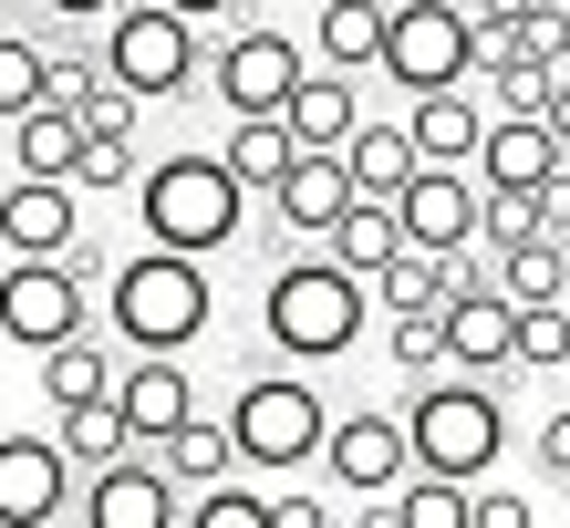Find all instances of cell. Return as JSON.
I'll return each mask as SVG.
<instances>
[{
	"label": "cell",
	"instance_id": "6da1fadb",
	"mask_svg": "<svg viewBox=\"0 0 570 528\" xmlns=\"http://www.w3.org/2000/svg\"><path fill=\"white\" fill-rule=\"evenodd\" d=\"M363 321H374V280L353 270V259H281L271 290H259V342L281 362H343L363 342Z\"/></svg>",
	"mask_w": 570,
	"mask_h": 528
},
{
	"label": "cell",
	"instance_id": "7a4b0ae2",
	"mask_svg": "<svg viewBox=\"0 0 570 528\" xmlns=\"http://www.w3.org/2000/svg\"><path fill=\"white\" fill-rule=\"evenodd\" d=\"M105 321L125 352H187L197 332L218 321V280L197 249H136L125 270H105Z\"/></svg>",
	"mask_w": 570,
	"mask_h": 528
},
{
	"label": "cell",
	"instance_id": "3957f363",
	"mask_svg": "<svg viewBox=\"0 0 570 528\" xmlns=\"http://www.w3.org/2000/svg\"><path fill=\"white\" fill-rule=\"evenodd\" d=\"M136 218H146V239H156V249H197V259H218V249L249 228V187H239V167H228V156L177 146V156H156V167L136 177Z\"/></svg>",
	"mask_w": 570,
	"mask_h": 528
},
{
	"label": "cell",
	"instance_id": "277c9868",
	"mask_svg": "<svg viewBox=\"0 0 570 528\" xmlns=\"http://www.w3.org/2000/svg\"><path fill=\"white\" fill-rule=\"evenodd\" d=\"M228 436H239L249 477H291V467H312V456L332 446V405H322V383L301 373V362L239 373V393H228Z\"/></svg>",
	"mask_w": 570,
	"mask_h": 528
},
{
	"label": "cell",
	"instance_id": "5b68a950",
	"mask_svg": "<svg viewBox=\"0 0 570 528\" xmlns=\"http://www.w3.org/2000/svg\"><path fill=\"white\" fill-rule=\"evenodd\" d=\"M405 425H415V467H435V477H498V446H509V405H498V383L488 373H425L415 383V405H405Z\"/></svg>",
	"mask_w": 570,
	"mask_h": 528
},
{
	"label": "cell",
	"instance_id": "8992f818",
	"mask_svg": "<svg viewBox=\"0 0 570 528\" xmlns=\"http://www.w3.org/2000/svg\"><path fill=\"white\" fill-rule=\"evenodd\" d=\"M478 62H488V52H478V11H466V0H394L374 73L405 93V104H415V93H435V83H466Z\"/></svg>",
	"mask_w": 570,
	"mask_h": 528
},
{
	"label": "cell",
	"instance_id": "52a82bcc",
	"mask_svg": "<svg viewBox=\"0 0 570 528\" xmlns=\"http://www.w3.org/2000/svg\"><path fill=\"white\" fill-rule=\"evenodd\" d=\"M105 73L136 83L146 104H177V93L197 83V21L177 11V0H136V11L105 21Z\"/></svg>",
	"mask_w": 570,
	"mask_h": 528
},
{
	"label": "cell",
	"instance_id": "ba28073f",
	"mask_svg": "<svg viewBox=\"0 0 570 528\" xmlns=\"http://www.w3.org/2000/svg\"><path fill=\"white\" fill-rule=\"evenodd\" d=\"M105 280L94 249H62V259H11L0 270V342L21 352H52L62 332H83V290Z\"/></svg>",
	"mask_w": 570,
	"mask_h": 528
},
{
	"label": "cell",
	"instance_id": "9c48e42d",
	"mask_svg": "<svg viewBox=\"0 0 570 528\" xmlns=\"http://www.w3.org/2000/svg\"><path fill=\"white\" fill-rule=\"evenodd\" d=\"M187 498H197V487L166 467L156 446H136V456H115V467L83 477V528H177Z\"/></svg>",
	"mask_w": 570,
	"mask_h": 528
},
{
	"label": "cell",
	"instance_id": "30bf717a",
	"mask_svg": "<svg viewBox=\"0 0 570 528\" xmlns=\"http://www.w3.org/2000/svg\"><path fill=\"white\" fill-rule=\"evenodd\" d=\"M301 73H312V62H301V42H291V31H271V21L228 31L218 62H208V83H218V104H228V114H281Z\"/></svg>",
	"mask_w": 570,
	"mask_h": 528
},
{
	"label": "cell",
	"instance_id": "8fae6325",
	"mask_svg": "<svg viewBox=\"0 0 570 528\" xmlns=\"http://www.w3.org/2000/svg\"><path fill=\"white\" fill-rule=\"evenodd\" d=\"M322 467H332V487H343V498H384V487L415 467V425L384 415V405H353V415H332Z\"/></svg>",
	"mask_w": 570,
	"mask_h": 528
},
{
	"label": "cell",
	"instance_id": "7c38bea8",
	"mask_svg": "<svg viewBox=\"0 0 570 528\" xmlns=\"http://www.w3.org/2000/svg\"><path fill=\"white\" fill-rule=\"evenodd\" d=\"M73 456H62V436H11L0 425V528H52L62 508H73Z\"/></svg>",
	"mask_w": 570,
	"mask_h": 528
},
{
	"label": "cell",
	"instance_id": "4fadbf2b",
	"mask_svg": "<svg viewBox=\"0 0 570 528\" xmlns=\"http://www.w3.org/2000/svg\"><path fill=\"white\" fill-rule=\"evenodd\" d=\"M446 352L456 373H519V301L498 290V259H478L466 290L446 301Z\"/></svg>",
	"mask_w": 570,
	"mask_h": 528
},
{
	"label": "cell",
	"instance_id": "5bb4252c",
	"mask_svg": "<svg viewBox=\"0 0 570 528\" xmlns=\"http://www.w3.org/2000/svg\"><path fill=\"white\" fill-rule=\"evenodd\" d=\"M0 249H11V259L83 249V187L73 177H11V187H0Z\"/></svg>",
	"mask_w": 570,
	"mask_h": 528
},
{
	"label": "cell",
	"instance_id": "9a60e30c",
	"mask_svg": "<svg viewBox=\"0 0 570 528\" xmlns=\"http://www.w3.org/2000/svg\"><path fill=\"white\" fill-rule=\"evenodd\" d=\"M394 208H405V239L415 249H478V218H488V187L466 167H415L394 187Z\"/></svg>",
	"mask_w": 570,
	"mask_h": 528
},
{
	"label": "cell",
	"instance_id": "2e32d148",
	"mask_svg": "<svg viewBox=\"0 0 570 528\" xmlns=\"http://www.w3.org/2000/svg\"><path fill=\"white\" fill-rule=\"evenodd\" d=\"M353 167H343V146H301L291 156V177L271 187V218H281V239H332V218L353 208Z\"/></svg>",
	"mask_w": 570,
	"mask_h": 528
},
{
	"label": "cell",
	"instance_id": "e0dca14e",
	"mask_svg": "<svg viewBox=\"0 0 570 528\" xmlns=\"http://www.w3.org/2000/svg\"><path fill=\"white\" fill-rule=\"evenodd\" d=\"M570 177V146L550 114H488V146H478V187H560Z\"/></svg>",
	"mask_w": 570,
	"mask_h": 528
},
{
	"label": "cell",
	"instance_id": "ac0fdd59",
	"mask_svg": "<svg viewBox=\"0 0 570 528\" xmlns=\"http://www.w3.org/2000/svg\"><path fill=\"white\" fill-rule=\"evenodd\" d=\"M115 405H125V425H136V446H156V436H177V425L197 415V383H187L177 352H136L115 373Z\"/></svg>",
	"mask_w": 570,
	"mask_h": 528
},
{
	"label": "cell",
	"instance_id": "d6986e66",
	"mask_svg": "<svg viewBox=\"0 0 570 528\" xmlns=\"http://www.w3.org/2000/svg\"><path fill=\"white\" fill-rule=\"evenodd\" d=\"M415 156L425 167H478V146H488V104L466 83H435V93H415Z\"/></svg>",
	"mask_w": 570,
	"mask_h": 528
},
{
	"label": "cell",
	"instance_id": "ffe728a7",
	"mask_svg": "<svg viewBox=\"0 0 570 528\" xmlns=\"http://www.w3.org/2000/svg\"><path fill=\"white\" fill-rule=\"evenodd\" d=\"M291 136L301 146H353V124H363V93H353V73H343V62H312V73H301L291 83Z\"/></svg>",
	"mask_w": 570,
	"mask_h": 528
},
{
	"label": "cell",
	"instance_id": "44dd1931",
	"mask_svg": "<svg viewBox=\"0 0 570 528\" xmlns=\"http://www.w3.org/2000/svg\"><path fill=\"white\" fill-rule=\"evenodd\" d=\"M83 136H94L83 104H62V93H52V104L11 114V167H21V177H73V167H83Z\"/></svg>",
	"mask_w": 570,
	"mask_h": 528
},
{
	"label": "cell",
	"instance_id": "7402d4cb",
	"mask_svg": "<svg viewBox=\"0 0 570 528\" xmlns=\"http://www.w3.org/2000/svg\"><path fill=\"white\" fill-rule=\"evenodd\" d=\"M343 167H353L363 197H394V187L425 167V156H415V124H405V114H363V124H353V146H343Z\"/></svg>",
	"mask_w": 570,
	"mask_h": 528
},
{
	"label": "cell",
	"instance_id": "603a6c76",
	"mask_svg": "<svg viewBox=\"0 0 570 528\" xmlns=\"http://www.w3.org/2000/svg\"><path fill=\"white\" fill-rule=\"evenodd\" d=\"M384 21H394V0H322L312 11V52L363 73V62H384Z\"/></svg>",
	"mask_w": 570,
	"mask_h": 528
},
{
	"label": "cell",
	"instance_id": "cb8c5ba5",
	"mask_svg": "<svg viewBox=\"0 0 570 528\" xmlns=\"http://www.w3.org/2000/svg\"><path fill=\"white\" fill-rule=\"evenodd\" d=\"M228 167H239V187L249 197H271L281 177H291V156H301V136H291V114H228Z\"/></svg>",
	"mask_w": 570,
	"mask_h": 528
},
{
	"label": "cell",
	"instance_id": "d4e9b609",
	"mask_svg": "<svg viewBox=\"0 0 570 528\" xmlns=\"http://www.w3.org/2000/svg\"><path fill=\"white\" fill-rule=\"evenodd\" d=\"M52 436H62V456H73L83 477L115 467V456H136V425H125L115 393H94V405H52Z\"/></svg>",
	"mask_w": 570,
	"mask_h": 528
},
{
	"label": "cell",
	"instance_id": "484cf974",
	"mask_svg": "<svg viewBox=\"0 0 570 528\" xmlns=\"http://www.w3.org/2000/svg\"><path fill=\"white\" fill-rule=\"evenodd\" d=\"M332 259H353L363 280H374L384 259H405V208H394V197H353V208L332 218Z\"/></svg>",
	"mask_w": 570,
	"mask_h": 528
},
{
	"label": "cell",
	"instance_id": "4316f807",
	"mask_svg": "<svg viewBox=\"0 0 570 528\" xmlns=\"http://www.w3.org/2000/svg\"><path fill=\"white\" fill-rule=\"evenodd\" d=\"M31 362H42V393H52V405H94V393H115V373H125L94 332H62L52 352H31Z\"/></svg>",
	"mask_w": 570,
	"mask_h": 528
},
{
	"label": "cell",
	"instance_id": "83f0119b",
	"mask_svg": "<svg viewBox=\"0 0 570 528\" xmlns=\"http://www.w3.org/2000/svg\"><path fill=\"white\" fill-rule=\"evenodd\" d=\"M466 498H478V487H466V477L405 467V477L384 487V518H394V528H466Z\"/></svg>",
	"mask_w": 570,
	"mask_h": 528
},
{
	"label": "cell",
	"instance_id": "f1b7e54d",
	"mask_svg": "<svg viewBox=\"0 0 570 528\" xmlns=\"http://www.w3.org/2000/svg\"><path fill=\"white\" fill-rule=\"evenodd\" d=\"M156 456L177 467L187 487H218V477H239V436H228V415H187L177 436H156Z\"/></svg>",
	"mask_w": 570,
	"mask_h": 528
},
{
	"label": "cell",
	"instance_id": "f546056e",
	"mask_svg": "<svg viewBox=\"0 0 570 528\" xmlns=\"http://www.w3.org/2000/svg\"><path fill=\"white\" fill-rule=\"evenodd\" d=\"M488 259H498V290H509V301H570L560 228H550V239H519V249H488Z\"/></svg>",
	"mask_w": 570,
	"mask_h": 528
},
{
	"label": "cell",
	"instance_id": "4dcf8cb0",
	"mask_svg": "<svg viewBox=\"0 0 570 528\" xmlns=\"http://www.w3.org/2000/svg\"><path fill=\"white\" fill-rule=\"evenodd\" d=\"M384 352H394V373L425 383V373H446V311H384Z\"/></svg>",
	"mask_w": 570,
	"mask_h": 528
},
{
	"label": "cell",
	"instance_id": "1f68e13d",
	"mask_svg": "<svg viewBox=\"0 0 570 528\" xmlns=\"http://www.w3.org/2000/svg\"><path fill=\"white\" fill-rule=\"evenodd\" d=\"M31 104H52V52L31 31H0V124L31 114Z\"/></svg>",
	"mask_w": 570,
	"mask_h": 528
},
{
	"label": "cell",
	"instance_id": "d6a6232c",
	"mask_svg": "<svg viewBox=\"0 0 570 528\" xmlns=\"http://www.w3.org/2000/svg\"><path fill=\"white\" fill-rule=\"evenodd\" d=\"M570 362V301H519V373H560Z\"/></svg>",
	"mask_w": 570,
	"mask_h": 528
},
{
	"label": "cell",
	"instance_id": "836d02e7",
	"mask_svg": "<svg viewBox=\"0 0 570 528\" xmlns=\"http://www.w3.org/2000/svg\"><path fill=\"white\" fill-rule=\"evenodd\" d=\"M488 83H498V104H488V114H550L560 62H540V52H509V62H488Z\"/></svg>",
	"mask_w": 570,
	"mask_h": 528
},
{
	"label": "cell",
	"instance_id": "e575fe53",
	"mask_svg": "<svg viewBox=\"0 0 570 528\" xmlns=\"http://www.w3.org/2000/svg\"><path fill=\"white\" fill-rule=\"evenodd\" d=\"M187 518L197 528H271V498H259L249 477H218V487H197V498H187Z\"/></svg>",
	"mask_w": 570,
	"mask_h": 528
},
{
	"label": "cell",
	"instance_id": "d590c367",
	"mask_svg": "<svg viewBox=\"0 0 570 528\" xmlns=\"http://www.w3.org/2000/svg\"><path fill=\"white\" fill-rule=\"evenodd\" d=\"M136 177H146L136 136H83V167H73V187H83V197H115V187H136Z\"/></svg>",
	"mask_w": 570,
	"mask_h": 528
},
{
	"label": "cell",
	"instance_id": "8d00e7d4",
	"mask_svg": "<svg viewBox=\"0 0 570 528\" xmlns=\"http://www.w3.org/2000/svg\"><path fill=\"white\" fill-rule=\"evenodd\" d=\"M136 114H146V93H136V83H115V73L83 93V124H94V136H136Z\"/></svg>",
	"mask_w": 570,
	"mask_h": 528
},
{
	"label": "cell",
	"instance_id": "74e56055",
	"mask_svg": "<svg viewBox=\"0 0 570 528\" xmlns=\"http://www.w3.org/2000/svg\"><path fill=\"white\" fill-rule=\"evenodd\" d=\"M271 528H332V498H312V487H281V498H271Z\"/></svg>",
	"mask_w": 570,
	"mask_h": 528
},
{
	"label": "cell",
	"instance_id": "f35d334b",
	"mask_svg": "<svg viewBox=\"0 0 570 528\" xmlns=\"http://www.w3.org/2000/svg\"><path fill=\"white\" fill-rule=\"evenodd\" d=\"M529 456H540V467H550V477L570 487V405H560V415L540 425V446H529Z\"/></svg>",
	"mask_w": 570,
	"mask_h": 528
},
{
	"label": "cell",
	"instance_id": "ab89813d",
	"mask_svg": "<svg viewBox=\"0 0 570 528\" xmlns=\"http://www.w3.org/2000/svg\"><path fill=\"white\" fill-rule=\"evenodd\" d=\"M42 11H52V21H115L125 0H42Z\"/></svg>",
	"mask_w": 570,
	"mask_h": 528
},
{
	"label": "cell",
	"instance_id": "60d3db41",
	"mask_svg": "<svg viewBox=\"0 0 570 528\" xmlns=\"http://www.w3.org/2000/svg\"><path fill=\"white\" fill-rule=\"evenodd\" d=\"M478 21H519V11H540V0H466Z\"/></svg>",
	"mask_w": 570,
	"mask_h": 528
},
{
	"label": "cell",
	"instance_id": "b9f144b4",
	"mask_svg": "<svg viewBox=\"0 0 570 528\" xmlns=\"http://www.w3.org/2000/svg\"><path fill=\"white\" fill-rule=\"evenodd\" d=\"M550 124H560V146H570V73L550 83Z\"/></svg>",
	"mask_w": 570,
	"mask_h": 528
},
{
	"label": "cell",
	"instance_id": "7bdbcfd3",
	"mask_svg": "<svg viewBox=\"0 0 570 528\" xmlns=\"http://www.w3.org/2000/svg\"><path fill=\"white\" fill-rule=\"evenodd\" d=\"M177 11H187V21H228L239 0H177Z\"/></svg>",
	"mask_w": 570,
	"mask_h": 528
},
{
	"label": "cell",
	"instance_id": "ee69618b",
	"mask_svg": "<svg viewBox=\"0 0 570 528\" xmlns=\"http://www.w3.org/2000/svg\"><path fill=\"white\" fill-rule=\"evenodd\" d=\"M560 249H570V177H560Z\"/></svg>",
	"mask_w": 570,
	"mask_h": 528
},
{
	"label": "cell",
	"instance_id": "f6af8a7d",
	"mask_svg": "<svg viewBox=\"0 0 570 528\" xmlns=\"http://www.w3.org/2000/svg\"><path fill=\"white\" fill-rule=\"evenodd\" d=\"M0 270H11V249H0Z\"/></svg>",
	"mask_w": 570,
	"mask_h": 528
},
{
	"label": "cell",
	"instance_id": "bcb514c9",
	"mask_svg": "<svg viewBox=\"0 0 570 528\" xmlns=\"http://www.w3.org/2000/svg\"><path fill=\"white\" fill-rule=\"evenodd\" d=\"M560 73H570V52H560Z\"/></svg>",
	"mask_w": 570,
	"mask_h": 528
}]
</instances>
